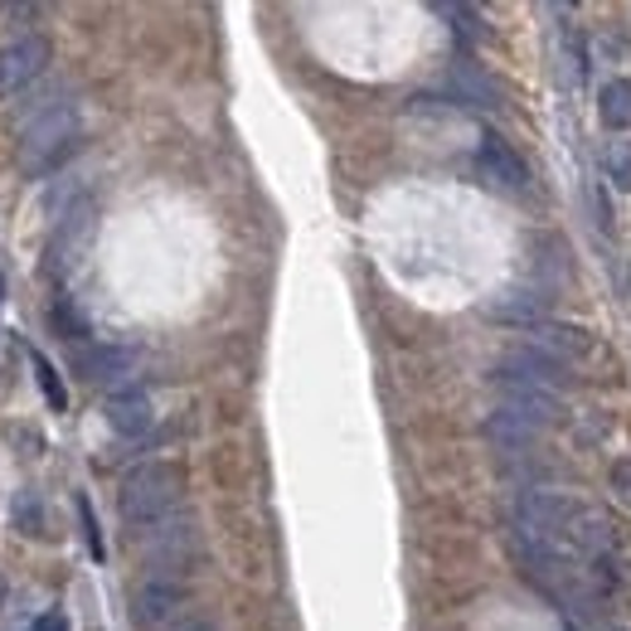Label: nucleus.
Segmentation results:
<instances>
[{
  "label": "nucleus",
  "instance_id": "nucleus-5",
  "mask_svg": "<svg viewBox=\"0 0 631 631\" xmlns=\"http://www.w3.org/2000/svg\"><path fill=\"white\" fill-rule=\"evenodd\" d=\"M477 171H481V180L486 185H495V190H505V195H525L529 190V171H525V161L510 151L495 131H486L481 137V146H477Z\"/></svg>",
  "mask_w": 631,
  "mask_h": 631
},
{
  "label": "nucleus",
  "instance_id": "nucleus-4",
  "mask_svg": "<svg viewBox=\"0 0 631 631\" xmlns=\"http://www.w3.org/2000/svg\"><path fill=\"white\" fill-rule=\"evenodd\" d=\"M501 389V409L510 418H520L525 427L544 433V427L559 423V393L554 389H539V385H515V379H495Z\"/></svg>",
  "mask_w": 631,
  "mask_h": 631
},
{
  "label": "nucleus",
  "instance_id": "nucleus-21",
  "mask_svg": "<svg viewBox=\"0 0 631 631\" xmlns=\"http://www.w3.org/2000/svg\"><path fill=\"white\" fill-rule=\"evenodd\" d=\"M0 603H5V578H0Z\"/></svg>",
  "mask_w": 631,
  "mask_h": 631
},
{
  "label": "nucleus",
  "instance_id": "nucleus-9",
  "mask_svg": "<svg viewBox=\"0 0 631 631\" xmlns=\"http://www.w3.org/2000/svg\"><path fill=\"white\" fill-rule=\"evenodd\" d=\"M107 423H112V433H122V437H141L146 427H151V403H146V393H141V389L112 393Z\"/></svg>",
  "mask_w": 631,
  "mask_h": 631
},
{
  "label": "nucleus",
  "instance_id": "nucleus-6",
  "mask_svg": "<svg viewBox=\"0 0 631 631\" xmlns=\"http://www.w3.org/2000/svg\"><path fill=\"white\" fill-rule=\"evenodd\" d=\"M495 379H515V385H539V389H554L569 375H563V359H554L549 351H539V345H520V351H510L495 365Z\"/></svg>",
  "mask_w": 631,
  "mask_h": 631
},
{
  "label": "nucleus",
  "instance_id": "nucleus-19",
  "mask_svg": "<svg viewBox=\"0 0 631 631\" xmlns=\"http://www.w3.org/2000/svg\"><path fill=\"white\" fill-rule=\"evenodd\" d=\"M617 491H622V501L631 505V461H622V467H617Z\"/></svg>",
  "mask_w": 631,
  "mask_h": 631
},
{
  "label": "nucleus",
  "instance_id": "nucleus-1",
  "mask_svg": "<svg viewBox=\"0 0 631 631\" xmlns=\"http://www.w3.org/2000/svg\"><path fill=\"white\" fill-rule=\"evenodd\" d=\"M78 151V107L73 103H49L20 131V165L25 175H49L64 156Z\"/></svg>",
  "mask_w": 631,
  "mask_h": 631
},
{
  "label": "nucleus",
  "instance_id": "nucleus-11",
  "mask_svg": "<svg viewBox=\"0 0 631 631\" xmlns=\"http://www.w3.org/2000/svg\"><path fill=\"white\" fill-rule=\"evenodd\" d=\"M501 321H515V325H544V311H549V297H539V291H505L501 301L491 307Z\"/></svg>",
  "mask_w": 631,
  "mask_h": 631
},
{
  "label": "nucleus",
  "instance_id": "nucleus-20",
  "mask_svg": "<svg viewBox=\"0 0 631 631\" xmlns=\"http://www.w3.org/2000/svg\"><path fill=\"white\" fill-rule=\"evenodd\" d=\"M175 631H219V627H214L209 617H185V622H180Z\"/></svg>",
  "mask_w": 631,
  "mask_h": 631
},
{
  "label": "nucleus",
  "instance_id": "nucleus-13",
  "mask_svg": "<svg viewBox=\"0 0 631 631\" xmlns=\"http://www.w3.org/2000/svg\"><path fill=\"white\" fill-rule=\"evenodd\" d=\"M603 122L612 131H631V83L627 78H612L603 88Z\"/></svg>",
  "mask_w": 631,
  "mask_h": 631
},
{
  "label": "nucleus",
  "instance_id": "nucleus-15",
  "mask_svg": "<svg viewBox=\"0 0 631 631\" xmlns=\"http://www.w3.org/2000/svg\"><path fill=\"white\" fill-rule=\"evenodd\" d=\"M30 365H35V375H39V389H44V399H49L54 409H64V403H69V393H64L59 375H54V365H49V359H44L39 351H30Z\"/></svg>",
  "mask_w": 631,
  "mask_h": 631
},
{
  "label": "nucleus",
  "instance_id": "nucleus-14",
  "mask_svg": "<svg viewBox=\"0 0 631 631\" xmlns=\"http://www.w3.org/2000/svg\"><path fill=\"white\" fill-rule=\"evenodd\" d=\"M49 321H54V331H59L64 341H73V345H83L88 335H93V325L83 321V311H78L69 297H59V301H54V307H49Z\"/></svg>",
  "mask_w": 631,
  "mask_h": 631
},
{
  "label": "nucleus",
  "instance_id": "nucleus-12",
  "mask_svg": "<svg viewBox=\"0 0 631 631\" xmlns=\"http://www.w3.org/2000/svg\"><path fill=\"white\" fill-rule=\"evenodd\" d=\"M486 437H491L495 447H510V452H515V447H529V443H535L539 433H535V427H525L520 418H510L505 409H495L491 418H486Z\"/></svg>",
  "mask_w": 631,
  "mask_h": 631
},
{
  "label": "nucleus",
  "instance_id": "nucleus-10",
  "mask_svg": "<svg viewBox=\"0 0 631 631\" xmlns=\"http://www.w3.org/2000/svg\"><path fill=\"white\" fill-rule=\"evenodd\" d=\"M447 88H452V97L461 107H495V88L477 64H457L452 78H447Z\"/></svg>",
  "mask_w": 631,
  "mask_h": 631
},
{
  "label": "nucleus",
  "instance_id": "nucleus-7",
  "mask_svg": "<svg viewBox=\"0 0 631 631\" xmlns=\"http://www.w3.org/2000/svg\"><path fill=\"white\" fill-rule=\"evenodd\" d=\"M73 365L88 385H117L137 369V351L131 345H93V351H78Z\"/></svg>",
  "mask_w": 631,
  "mask_h": 631
},
{
  "label": "nucleus",
  "instance_id": "nucleus-8",
  "mask_svg": "<svg viewBox=\"0 0 631 631\" xmlns=\"http://www.w3.org/2000/svg\"><path fill=\"white\" fill-rule=\"evenodd\" d=\"M180 612V588L175 583H146V588L137 593V603H131V617H137L141 631H161L171 617Z\"/></svg>",
  "mask_w": 631,
  "mask_h": 631
},
{
  "label": "nucleus",
  "instance_id": "nucleus-3",
  "mask_svg": "<svg viewBox=\"0 0 631 631\" xmlns=\"http://www.w3.org/2000/svg\"><path fill=\"white\" fill-rule=\"evenodd\" d=\"M49 59H54V49L44 35H20V39L0 44V97L25 93V88L49 69Z\"/></svg>",
  "mask_w": 631,
  "mask_h": 631
},
{
  "label": "nucleus",
  "instance_id": "nucleus-16",
  "mask_svg": "<svg viewBox=\"0 0 631 631\" xmlns=\"http://www.w3.org/2000/svg\"><path fill=\"white\" fill-rule=\"evenodd\" d=\"M607 171H612L617 185H631V146H627V141H612V146H607Z\"/></svg>",
  "mask_w": 631,
  "mask_h": 631
},
{
  "label": "nucleus",
  "instance_id": "nucleus-18",
  "mask_svg": "<svg viewBox=\"0 0 631 631\" xmlns=\"http://www.w3.org/2000/svg\"><path fill=\"white\" fill-rule=\"evenodd\" d=\"M30 631H69V622H64L59 612H44V617H35V627Z\"/></svg>",
  "mask_w": 631,
  "mask_h": 631
},
{
  "label": "nucleus",
  "instance_id": "nucleus-17",
  "mask_svg": "<svg viewBox=\"0 0 631 631\" xmlns=\"http://www.w3.org/2000/svg\"><path fill=\"white\" fill-rule=\"evenodd\" d=\"M78 520H83V539L88 549H93V559H103V535H97V520H93V505L78 495Z\"/></svg>",
  "mask_w": 631,
  "mask_h": 631
},
{
  "label": "nucleus",
  "instance_id": "nucleus-2",
  "mask_svg": "<svg viewBox=\"0 0 631 631\" xmlns=\"http://www.w3.org/2000/svg\"><path fill=\"white\" fill-rule=\"evenodd\" d=\"M175 501H180V471L165 467V461H146V467H137L122 481L117 510L131 529H151L175 510Z\"/></svg>",
  "mask_w": 631,
  "mask_h": 631
}]
</instances>
